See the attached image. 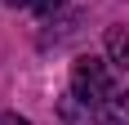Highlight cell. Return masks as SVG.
Returning a JSON list of instances; mask_svg holds the SVG:
<instances>
[{
  "label": "cell",
  "instance_id": "cell-1",
  "mask_svg": "<svg viewBox=\"0 0 129 125\" xmlns=\"http://www.w3.org/2000/svg\"><path fill=\"white\" fill-rule=\"evenodd\" d=\"M58 121L62 125H129V94L116 89L111 98H98V103H85L67 89L58 98Z\"/></svg>",
  "mask_w": 129,
  "mask_h": 125
},
{
  "label": "cell",
  "instance_id": "cell-5",
  "mask_svg": "<svg viewBox=\"0 0 129 125\" xmlns=\"http://www.w3.org/2000/svg\"><path fill=\"white\" fill-rule=\"evenodd\" d=\"M0 125H31V121H22V116H13V112H5V116H0Z\"/></svg>",
  "mask_w": 129,
  "mask_h": 125
},
{
  "label": "cell",
  "instance_id": "cell-3",
  "mask_svg": "<svg viewBox=\"0 0 129 125\" xmlns=\"http://www.w3.org/2000/svg\"><path fill=\"white\" fill-rule=\"evenodd\" d=\"M107 58L116 67H129V27H107Z\"/></svg>",
  "mask_w": 129,
  "mask_h": 125
},
{
  "label": "cell",
  "instance_id": "cell-6",
  "mask_svg": "<svg viewBox=\"0 0 129 125\" xmlns=\"http://www.w3.org/2000/svg\"><path fill=\"white\" fill-rule=\"evenodd\" d=\"M5 5H31V0H5Z\"/></svg>",
  "mask_w": 129,
  "mask_h": 125
},
{
  "label": "cell",
  "instance_id": "cell-4",
  "mask_svg": "<svg viewBox=\"0 0 129 125\" xmlns=\"http://www.w3.org/2000/svg\"><path fill=\"white\" fill-rule=\"evenodd\" d=\"M67 0H31V9L36 13H53V9H62Z\"/></svg>",
  "mask_w": 129,
  "mask_h": 125
},
{
  "label": "cell",
  "instance_id": "cell-2",
  "mask_svg": "<svg viewBox=\"0 0 129 125\" xmlns=\"http://www.w3.org/2000/svg\"><path fill=\"white\" fill-rule=\"evenodd\" d=\"M71 94L85 98V103L111 98V94H116V80H111V72H107V62H98V58H76V67H71Z\"/></svg>",
  "mask_w": 129,
  "mask_h": 125
}]
</instances>
